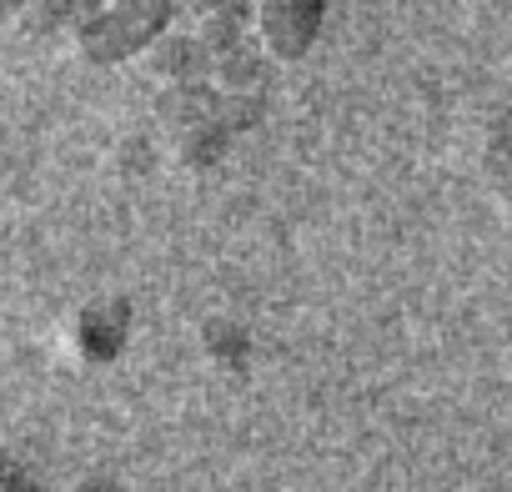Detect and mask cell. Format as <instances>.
<instances>
[{"label": "cell", "mask_w": 512, "mask_h": 492, "mask_svg": "<svg viewBox=\"0 0 512 492\" xmlns=\"http://www.w3.org/2000/svg\"><path fill=\"white\" fill-rule=\"evenodd\" d=\"M76 337H81V347H86L96 362L116 357L121 342H126V302H121V307H91V312L81 317Z\"/></svg>", "instance_id": "obj_3"}, {"label": "cell", "mask_w": 512, "mask_h": 492, "mask_svg": "<svg viewBox=\"0 0 512 492\" xmlns=\"http://www.w3.org/2000/svg\"><path fill=\"white\" fill-rule=\"evenodd\" d=\"M81 492H116L111 482H91V487H81Z\"/></svg>", "instance_id": "obj_5"}, {"label": "cell", "mask_w": 512, "mask_h": 492, "mask_svg": "<svg viewBox=\"0 0 512 492\" xmlns=\"http://www.w3.org/2000/svg\"><path fill=\"white\" fill-rule=\"evenodd\" d=\"M6 492H41V487H36L21 467H11V472H6Z\"/></svg>", "instance_id": "obj_4"}, {"label": "cell", "mask_w": 512, "mask_h": 492, "mask_svg": "<svg viewBox=\"0 0 512 492\" xmlns=\"http://www.w3.org/2000/svg\"><path fill=\"white\" fill-rule=\"evenodd\" d=\"M31 6V0H11V11H26Z\"/></svg>", "instance_id": "obj_6"}, {"label": "cell", "mask_w": 512, "mask_h": 492, "mask_svg": "<svg viewBox=\"0 0 512 492\" xmlns=\"http://www.w3.org/2000/svg\"><path fill=\"white\" fill-rule=\"evenodd\" d=\"M327 16V0H256V36L277 61H297L312 51Z\"/></svg>", "instance_id": "obj_2"}, {"label": "cell", "mask_w": 512, "mask_h": 492, "mask_svg": "<svg viewBox=\"0 0 512 492\" xmlns=\"http://www.w3.org/2000/svg\"><path fill=\"white\" fill-rule=\"evenodd\" d=\"M171 26V0H101L91 21L76 31V46L96 66L131 61L136 51L156 46Z\"/></svg>", "instance_id": "obj_1"}]
</instances>
